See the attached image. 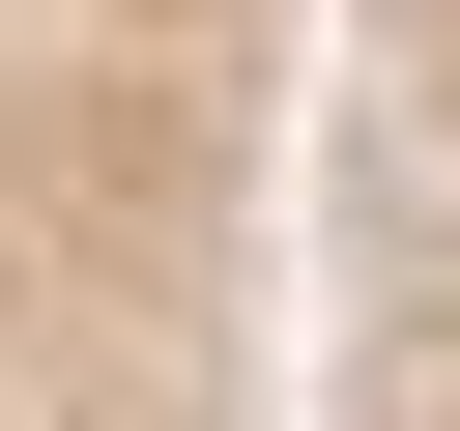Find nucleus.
<instances>
[{"instance_id": "obj_1", "label": "nucleus", "mask_w": 460, "mask_h": 431, "mask_svg": "<svg viewBox=\"0 0 460 431\" xmlns=\"http://www.w3.org/2000/svg\"><path fill=\"white\" fill-rule=\"evenodd\" d=\"M316 0H0V431H288Z\"/></svg>"}, {"instance_id": "obj_2", "label": "nucleus", "mask_w": 460, "mask_h": 431, "mask_svg": "<svg viewBox=\"0 0 460 431\" xmlns=\"http://www.w3.org/2000/svg\"><path fill=\"white\" fill-rule=\"evenodd\" d=\"M288 431H460V0H316Z\"/></svg>"}]
</instances>
